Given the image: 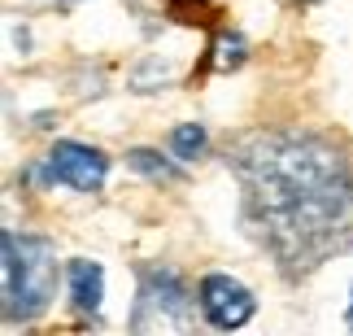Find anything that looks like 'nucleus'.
<instances>
[{
    "label": "nucleus",
    "instance_id": "f257e3e1",
    "mask_svg": "<svg viewBox=\"0 0 353 336\" xmlns=\"http://www.w3.org/2000/svg\"><path fill=\"white\" fill-rule=\"evenodd\" d=\"M249 232L288 275L353 245V162L305 127L262 131L232 153Z\"/></svg>",
    "mask_w": 353,
    "mask_h": 336
},
{
    "label": "nucleus",
    "instance_id": "f03ea898",
    "mask_svg": "<svg viewBox=\"0 0 353 336\" xmlns=\"http://www.w3.org/2000/svg\"><path fill=\"white\" fill-rule=\"evenodd\" d=\"M0 249H5V319L9 324L39 319L48 310V302L57 297V249H52V240L5 227Z\"/></svg>",
    "mask_w": 353,
    "mask_h": 336
},
{
    "label": "nucleus",
    "instance_id": "7ed1b4c3",
    "mask_svg": "<svg viewBox=\"0 0 353 336\" xmlns=\"http://www.w3.org/2000/svg\"><path fill=\"white\" fill-rule=\"evenodd\" d=\"M196 302L174 266H140V293L131 310V332H188L196 324Z\"/></svg>",
    "mask_w": 353,
    "mask_h": 336
},
{
    "label": "nucleus",
    "instance_id": "20e7f679",
    "mask_svg": "<svg viewBox=\"0 0 353 336\" xmlns=\"http://www.w3.org/2000/svg\"><path fill=\"white\" fill-rule=\"evenodd\" d=\"M110 175V157L92 144H79V140H57L48 149V157L35 166V179L44 184H65L74 192H97Z\"/></svg>",
    "mask_w": 353,
    "mask_h": 336
},
{
    "label": "nucleus",
    "instance_id": "39448f33",
    "mask_svg": "<svg viewBox=\"0 0 353 336\" xmlns=\"http://www.w3.org/2000/svg\"><path fill=\"white\" fill-rule=\"evenodd\" d=\"M196 297H201V315L210 319L219 332H232V328H244L253 319L257 310V302H253V293L240 284V279L232 275H223V271H210L205 279H201V288H196Z\"/></svg>",
    "mask_w": 353,
    "mask_h": 336
},
{
    "label": "nucleus",
    "instance_id": "423d86ee",
    "mask_svg": "<svg viewBox=\"0 0 353 336\" xmlns=\"http://www.w3.org/2000/svg\"><path fill=\"white\" fill-rule=\"evenodd\" d=\"M65 279H70V302H74V310L101 315V302H105V271H101V262L74 258L70 266H65Z\"/></svg>",
    "mask_w": 353,
    "mask_h": 336
},
{
    "label": "nucleus",
    "instance_id": "0eeeda50",
    "mask_svg": "<svg viewBox=\"0 0 353 336\" xmlns=\"http://www.w3.org/2000/svg\"><path fill=\"white\" fill-rule=\"evenodd\" d=\"M127 166L135 175H144V179H153V184H179L183 179V170L166 162L157 149H127Z\"/></svg>",
    "mask_w": 353,
    "mask_h": 336
},
{
    "label": "nucleus",
    "instance_id": "6e6552de",
    "mask_svg": "<svg viewBox=\"0 0 353 336\" xmlns=\"http://www.w3.org/2000/svg\"><path fill=\"white\" fill-rule=\"evenodd\" d=\"M205 144H210V136H205L201 123H183V127L170 131V153L179 157V162H196V157L205 153Z\"/></svg>",
    "mask_w": 353,
    "mask_h": 336
},
{
    "label": "nucleus",
    "instance_id": "1a4fd4ad",
    "mask_svg": "<svg viewBox=\"0 0 353 336\" xmlns=\"http://www.w3.org/2000/svg\"><path fill=\"white\" fill-rule=\"evenodd\" d=\"M166 13H170V22H183V26H214L219 22V9L205 5V0H166Z\"/></svg>",
    "mask_w": 353,
    "mask_h": 336
},
{
    "label": "nucleus",
    "instance_id": "9d476101",
    "mask_svg": "<svg viewBox=\"0 0 353 336\" xmlns=\"http://www.w3.org/2000/svg\"><path fill=\"white\" fill-rule=\"evenodd\" d=\"M244 52H249V44H244L240 31H219V44H214V70H240L244 66Z\"/></svg>",
    "mask_w": 353,
    "mask_h": 336
},
{
    "label": "nucleus",
    "instance_id": "9b49d317",
    "mask_svg": "<svg viewBox=\"0 0 353 336\" xmlns=\"http://www.w3.org/2000/svg\"><path fill=\"white\" fill-rule=\"evenodd\" d=\"M345 319H349V328H353V293H349V315Z\"/></svg>",
    "mask_w": 353,
    "mask_h": 336
}]
</instances>
